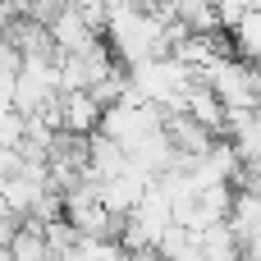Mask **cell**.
<instances>
[{
    "instance_id": "cell-2",
    "label": "cell",
    "mask_w": 261,
    "mask_h": 261,
    "mask_svg": "<svg viewBox=\"0 0 261 261\" xmlns=\"http://www.w3.org/2000/svg\"><path fill=\"white\" fill-rule=\"evenodd\" d=\"M156 128H165V110L151 106V101H142L133 87H128V96H119V101L106 106V115H101V133L115 138V142H124V147H138V142L151 138Z\"/></svg>"
},
{
    "instance_id": "cell-5",
    "label": "cell",
    "mask_w": 261,
    "mask_h": 261,
    "mask_svg": "<svg viewBox=\"0 0 261 261\" xmlns=\"http://www.w3.org/2000/svg\"><path fill=\"white\" fill-rule=\"evenodd\" d=\"M101 115H106V106L87 87H69L55 101V128H69V133H83V138L101 128Z\"/></svg>"
},
{
    "instance_id": "cell-7",
    "label": "cell",
    "mask_w": 261,
    "mask_h": 261,
    "mask_svg": "<svg viewBox=\"0 0 261 261\" xmlns=\"http://www.w3.org/2000/svg\"><path fill=\"white\" fill-rule=\"evenodd\" d=\"M147 184H151V179H147V174H142V170L128 161V170H119L115 179H106V184H101V197H106V206H110V211L124 220V216H133V206L142 202Z\"/></svg>"
},
{
    "instance_id": "cell-9",
    "label": "cell",
    "mask_w": 261,
    "mask_h": 261,
    "mask_svg": "<svg viewBox=\"0 0 261 261\" xmlns=\"http://www.w3.org/2000/svg\"><path fill=\"white\" fill-rule=\"evenodd\" d=\"M119 170H128V147L124 142H115V138H106L101 128L87 138V174L96 179V184H106V179H115Z\"/></svg>"
},
{
    "instance_id": "cell-1",
    "label": "cell",
    "mask_w": 261,
    "mask_h": 261,
    "mask_svg": "<svg viewBox=\"0 0 261 261\" xmlns=\"http://www.w3.org/2000/svg\"><path fill=\"white\" fill-rule=\"evenodd\" d=\"M128 78H133V92H138L142 101L161 106V110H184L188 87H193V83H202V78L179 60V55L142 60V64H133V69H128Z\"/></svg>"
},
{
    "instance_id": "cell-6",
    "label": "cell",
    "mask_w": 261,
    "mask_h": 261,
    "mask_svg": "<svg viewBox=\"0 0 261 261\" xmlns=\"http://www.w3.org/2000/svg\"><path fill=\"white\" fill-rule=\"evenodd\" d=\"M165 138H170V147L184 151V156H206L211 142H216V133H211L206 124H197L188 110H165Z\"/></svg>"
},
{
    "instance_id": "cell-3",
    "label": "cell",
    "mask_w": 261,
    "mask_h": 261,
    "mask_svg": "<svg viewBox=\"0 0 261 261\" xmlns=\"http://www.w3.org/2000/svg\"><path fill=\"white\" fill-rule=\"evenodd\" d=\"M206 83H211V92H216L229 110H252V106L261 101V69H257V60L225 55V60L211 64Z\"/></svg>"
},
{
    "instance_id": "cell-10",
    "label": "cell",
    "mask_w": 261,
    "mask_h": 261,
    "mask_svg": "<svg viewBox=\"0 0 261 261\" xmlns=\"http://www.w3.org/2000/svg\"><path fill=\"white\" fill-rule=\"evenodd\" d=\"M229 41H234V55L243 60H261V9H248L234 28H225Z\"/></svg>"
},
{
    "instance_id": "cell-12",
    "label": "cell",
    "mask_w": 261,
    "mask_h": 261,
    "mask_svg": "<svg viewBox=\"0 0 261 261\" xmlns=\"http://www.w3.org/2000/svg\"><path fill=\"white\" fill-rule=\"evenodd\" d=\"M9 50H14V46H9V41H5V32H0V60H5Z\"/></svg>"
},
{
    "instance_id": "cell-8",
    "label": "cell",
    "mask_w": 261,
    "mask_h": 261,
    "mask_svg": "<svg viewBox=\"0 0 261 261\" xmlns=\"http://www.w3.org/2000/svg\"><path fill=\"white\" fill-rule=\"evenodd\" d=\"M184 110H188L197 124H206L216 138H225V133H229V106H225V101L211 92V83H206V78L188 87V96H184Z\"/></svg>"
},
{
    "instance_id": "cell-4",
    "label": "cell",
    "mask_w": 261,
    "mask_h": 261,
    "mask_svg": "<svg viewBox=\"0 0 261 261\" xmlns=\"http://www.w3.org/2000/svg\"><path fill=\"white\" fill-rule=\"evenodd\" d=\"M50 37H55V46H60L64 55H83V50H92V46L106 41V28H101L87 9L64 5V9L50 18Z\"/></svg>"
},
{
    "instance_id": "cell-11",
    "label": "cell",
    "mask_w": 261,
    "mask_h": 261,
    "mask_svg": "<svg viewBox=\"0 0 261 261\" xmlns=\"http://www.w3.org/2000/svg\"><path fill=\"white\" fill-rule=\"evenodd\" d=\"M9 110H14V92H9V87H5V83H0V119H5V115H9Z\"/></svg>"
}]
</instances>
